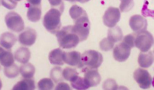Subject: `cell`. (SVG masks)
Returning a JSON list of instances; mask_svg holds the SVG:
<instances>
[{
    "label": "cell",
    "mask_w": 154,
    "mask_h": 90,
    "mask_svg": "<svg viewBox=\"0 0 154 90\" xmlns=\"http://www.w3.org/2000/svg\"><path fill=\"white\" fill-rule=\"evenodd\" d=\"M62 12L59 9L52 8L44 16L43 23L48 32L56 34L61 27L60 17Z\"/></svg>",
    "instance_id": "cell-2"
},
{
    "label": "cell",
    "mask_w": 154,
    "mask_h": 90,
    "mask_svg": "<svg viewBox=\"0 0 154 90\" xmlns=\"http://www.w3.org/2000/svg\"><path fill=\"white\" fill-rule=\"evenodd\" d=\"M35 68L30 63L24 64L20 68V72L24 78H32L35 73Z\"/></svg>",
    "instance_id": "cell-22"
},
{
    "label": "cell",
    "mask_w": 154,
    "mask_h": 90,
    "mask_svg": "<svg viewBox=\"0 0 154 90\" xmlns=\"http://www.w3.org/2000/svg\"><path fill=\"white\" fill-rule=\"evenodd\" d=\"M152 85L154 87V77L152 81Z\"/></svg>",
    "instance_id": "cell-40"
},
{
    "label": "cell",
    "mask_w": 154,
    "mask_h": 90,
    "mask_svg": "<svg viewBox=\"0 0 154 90\" xmlns=\"http://www.w3.org/2000/svg\"><path fill=\"white\" fill-rule=\"evenodd\" d=\"M5 21L7 28L13 32H22L25 28L24 22L21 16L14 11H10L7 13L5 16Z\"/></svg>",
    "instance_id": "cell-6"
},
{
    "label": "cell",
    "mask_w": 154,
    "mask_h": 90,
    "mask_svg": "<svg viewBox=\"0 0 154 90\" xmlns=\"http://www.w3.org/2000/svg\"><path fill=\"white\" fill-rule=\"evenodd\" d=\"M74 25L72 26V30L79 36L81 42L85 40L90 33V22L88 16H82L74 21Z\"/></svg>",
    "instance_id": "cell-4"
},
{
    "label": "cell",
    "mask_w": 154,
    "mask_h": 90,
    "mask_svg": "<svg viewBox=\"0 0 154 90\" xmlns=\"http://www.w3.org/2000/svg\"><path fill=\"white\" fill-rule=\"evenodd\" d=\"M100 50L104 52L112 50L114 47L115 43L110 40L108 38H103L100 42Z\"/></svg>",
    "instance_id": "cell-31"
},
{
    "label": "cell",
    "mask_w": 154,
    "mask_h": 90,
    "mask_svg": "<svg viewBox=\"0 0 154 90\" xmlns=\"http://www.w3.org/2000/svg\"><path fill=\"white\" fill-rule=\"evenodd\" d=\"M69 14L71 18L74 21L84 16L87 15L85 11L78 5H74L70 8Z\"/></svg>",
    "instance_id": "cell-26"
},
{
    "label": "cell",
    "mask_w": 154,
    "mask_h": 90,
    "mask_svg": "<svg viewBox=\"0 0 154 90\" xmlns=\"http://www.w3.org/2000/svg\"><path fill=\"white\" fill-rule=\"evenodd\" d=\"M131 48L122 41L115 46L113 50V56L115 60L123 62L127 60L131 54Z\"/></svg>",
    "instance_id": "cell-9"
},
{
    "label": "cell",
    "mask_w": 154,
    "mask_h": 90,
    "mask_svg": "<svg viewBox=\"0 0 154 90\" xmlns=\"http://www.w3.org/2000/svg\"></svg>",
    "instance_id": "cell-42"
},
{
    "label": "cell",
    "mask_w": 154,
    "mask_h": 90,
    "mask_svg": "<svg viewBox=\"0 0 154 90\" xmlns=\"http://www.w3.org/2000/svg\"><path fill=\"white\" fill-rule=\"evenodd\" d=\"M17 40L16 36L13 33L6 32L1 35L0 44L2 46L7 50H10Z\"/></svg>",
    "instance_id": "cell-14"
},
{
    "label": "cell",
    "mask_w": 154,
    "mask_h": 90,
    "mask_svg": "<svg viewBox=\"0 0 154 90\" xmlns=\"http://www.w3.org/2000/svg\"><path fill=\"white\" fill-rule=\"evenodd\" d=\"M14 57L11 50H6L0 48V62L4 67L10 66L14 63Z\"/></svg>",
    "instance_id": "cell-18"
},
{
    "label": "cell",
    "mask_w": 154,
    "mask_h": 90,
    "mask_svg": "<svg viewBox=\"0 0 154 90\" xmlns=\"http://www.w3.org/2000/svg\"><path fill=\"white\" fill-rule=\"evenodd\" d=\"M36 37L37 34L34 29L26 28L19 35L18 41L22 45L30 46L35 43Z\"/></svg>",
    "instance_id": "cell-10"
},
{
    "label": "cell",
    "mask_w": 154,
    "mask_h": 90,
    "mask_svg": "<svg viewBox=\"0 0 154 90\" xmlns=\"http://www.w3.org/2000/svg\"><path fill=\"white\" fill-rule=\"evenodd\" d=\"M108 38L114 43L122 40L123 33L121 28L118 26L111 28L108 31Z\"/></svg>",
    "instance_id": "cell-21"
},
{
    "label": "cell",
    "mask_w": 154,
    "mask_h": 90,
    "mask_svg": "<svg viewBox=\"0 0 154 90\" xmlns=\"http://www.w3.org/2000/svg\"><path fill=\"white\" fill-rule=\"evenodd\" d=\"M129 25L132 30L137 33L146 30L148 25L145 18L140 15H134L131 17Z\"/></svg>",
    "instance_id": "cell-12"
},
{
    "label": "cell",
    "mask_w": 154,
    "mask_h": 90,
    "mask_svg": "<svg viewBox=\"0 0 154 90\" xmlns=\"http://www.w3.org/2000/svg\"><path fill=\"white\" fill-rule=\"evenodd\" d=\"M135 38H136L135 33L128 34L123 38V41L127 44L131 49H132L135 47Z\"/></svg>",
    "instance_id": "cell-34"
},
{
    "label": "cell",
    "mask_w": 154,
    "mask_h": 90,
    "mask_svg": "<svg viewBox=\"0 0 154 90\" xmlns=\"http://www.w3.org/2000/svg\"><path fill=\"white\" fill-rule=\"evenodd\" d=\"M63 51L60 48L52 50L49 55L50 63L55 65H63L65 63L63 58Z\"/></svg>",
    "instance_id": "cell-16"
},
{
    "label": "cell",
    "mask_w": 154,
    "mask_h": 90,
    "mask_svg": "<svg viewBox=\"0 0 154 90\" xmlns=\"http://www.w3.org/2000/svg\"><path fill=\"white\" fill-rule=\"evenodd\" d=\"M82 55L80 52L76 51L66 52H64L63 61L65 63L72 66L78 68H84L82 62Z\"/></svg>",
    "instance_id": "cell-13"
},
{
    "label": "cell",
    "mask_w": 154,
    "mask_h": 90,
    "mask_svg": "<svg viewBox=\"0 0 154 90\" xmlns=\"http://www.w3.org/2000/svg\"><path fill=\"white\" fill-rule=\"evenodd\" d=\"M103 87L106 90H117L118 88V85L115 80L109 79L104 82Z\"/></svg>",
    "instance_id": "cell-32"
},
{
    "label": "cell",
    "mask_w": 154,
    "mask_h": 90,
    "mask_svg": "<svg viewBox=\"0 0 154 90\" xmlns=\"http://www.w3.org/2000/svg\"><path fill=\"white\" fill-rule=\"evenodd\" d=\"M72 86L77 90H86L89 87L86 83L84 77H79L77 75L70 81Z\"/></svg>",
    "instance_id": "cell-24"
},
{
    "label": "cell",
    "mask_w": 154,
    "mask_h": 90,
    "mask_svg": "<svg viewBox=\"0 0 154 90\" xmlns=\"http://www.w3.org/2000/svg\"><path fill=\"white\" fill-rule=\"evenodd\" d=\"M52 8L59 9L60 11L63 12L64 9V6L62 0H48Z\"/></svg>",
    "instance_id": "cell-33"
},
{
    "label": "cell",
    "mask_w": 154,
    "mask_h": 90,
    "mask_svg": "<svg viewBox=\"0 0 154 90\" xmlns=\"http://www.w3.org/2000/svg\"><path fill=\"white\" fill-rule=\"evenodd\" d=\"M38 89L41 90H52L54 87V83L50 78H45L41 80L38 83Z\"/></svg>",
    "instance_id": "cell-28"
},
{
    "label": "cell",
    "mask_w": 154,
    "mask_h": 90,
    "mask_svg": "<svg viewBox=\"0 0 154 90\" xmlns=\"http://www.w3.org/2000/svg\"><path fill=\"white\" fill-rule=\"evenodd\" d=\"M136 33L135 46L141 52H147L154 44V38L151 33L145 30Z\"/></svg>",
    "instance_id": "cell-5"
},
{
    "label": "cell",
    "mask_w": 154,
    "mask_h": 90,
    "mask_svg": "<svg viewBox=\"0 0 154 90\" xmlns=\"http://www.w3.org/2000/svg\"><path fill=\"white\" fill-rule=\"evenodd\" d=\"M121 14L119 9L115 7H110L105 12L103 17L105 26L109 28H112L120 20Z\"/></svg>",
    "instance_id": "cell-7"
},
{
    "label": "cell",
    "mask_w": 154,
    "mask_h": 90,
    "mask_svg": "<svg viewBox=\"0 0 154 90\" xmlns=\"http://www.w3.org/2000/svg\"><path fill=\"white\" fill-rule=\"evenodd\" d=\"M154 62V56L151 51L141 52L138 58V63L141 68H149L153 64Z\"/></svg>",
    "instance_id": "cell-15"
},
{
    "label": "cell",
    "mask_w": 154,
    "mask_h": 90,
    "mask_svg": "<svg viewBox=\"0 0 154 90\" xmlns=\"http://www.w3.org/2000/svg\"><path fill=\"white\" fill-rule=\"evenodd\" d=\"M141 14L145 17L154 18V0H144Z\"/></svg>",
    "instance_id": "cell-23"
},
{
    "label": "cell",
    "mask_w": 154,
    "mask_h": 90,
    "mask_svg": "<svg viewBox=\"0 0 154 90\" xmlns=\"http://www.w3.org/2000/svg\"><path fill=\"white\" fill-rule=\"evenodd\" d=\"M65 1H68V2H76V0H65Z\"/></svg>",
    "instance_id": "cell-39"
},
{
    "label": "cell",
    "mask_w": 154,
    "mask_h": 90,
    "mask_svg": "<svg viewBox=\"0 0 154 90\" xmlns=\"http://www.w3.org/2000/svg\"><path fill=\"white\" fill-rule=\"evenodd\" d=\"M63 75L65 80L70 82L74 77L78 75L79 73L76 69L67 67L63 70Z\"/></svg>",
    "instance_id": "cell-29"
},
{
    "label": "cell",
    "mask_w": 154,
    "mask_h": 90,
    "mask_svg": "<svg viewBox=\"0 0 154 90\" xmlns=\"http://www.w3.org/2000/svg\"><path fill=\"white\" fill-rule=\"evenodd\" d=\"M14 1H16V2H17H17H19V1H21V0H14Z\"/></svg>",
    "instance_id": "cell-41"
},
{
    "label": "cell",
    "mask_w": 154,
    "mask_h": 90,
    "mask_svg": "<svg viewBox=\"0 0 154 90\" xmlns=\"http://www.w3.org/2000/svg\"><path fill=\"white\" fill-rule=\"evenodd\" d=\"M30 5L33 6H39L41 4L42 0H27Z\"/></svg>",
    "instance_id": "cell-37"
},
{
    "label": "cell",
    "mask_w": 154,
    "mask_h": 90,
    "mask_svg": "<svg viewBox=\"0 0 154 90\" xmlns=\"http://www.w3.org/2000/svg\"><path fill=\"white\" fill-rule=\"evenodd\" d=\"M76 2H79L82 3V4H84V3L88 2L90 0H76Z\"/></svg>",
    "instance_id": "cell-38"
},
{
    "label": "cell",
    "mask_w": 154,
    "mask_h": 90,
    "mask_svg": "<svg viewBox=\"0 0 154 90\" xmlns=\"http://www.w3.org/2000/svg\"><path fill=\"white\" fill-rule=\"evenodd\" d=\"M70 89H71V88H70L69 86L68 85V84L62 82H59L55 88V90H69Z\"/></svg>",
    "instance_id": "cell-36"
},
{
    "label": "cell",
    "mask_w": 154,
    "mask_h": 90,
    "mask_svg": "<svg viewBox=\"0 0 154 90\" xmlns=\"http://www.w3.org/2000/svg\"><path fill=\"white\" fill-rule=\"evenodd\" d=\"M59 45L63 49L76 47L79 43L80 39L72 30V26L63 27L56 34Z\"/></svg>",
    "instance_id": "cell-1"
},
{
    "label": "cell",
    "mask_w": 154,
    "mask_h": 90,
    "mask_svg": "<svg viewBox=\"0 0 154 90\" xmlns=\"http://www.w3.org/2000/svg\"><path fill=\"white\" fill-rule=\"evenodd\" d=\"M84 79L89 88L98 86L101 81V76L97 69H91L85 68Z\"/></svg>",
    "instance_id": "cell-11"
},
{
    "label": "cell",
    "mask_w": 154,
    "mask_h": 90,
    "mask_svg": "<svg viewBox=\"0 0 154 90\" xmlns=\"http://www.w3.org/2000/svg\"><path fill=\"white\" fill-rule=\"evenodd\" d=\"M35 81L32 78H25L16 84L12 89L33 90L35 89Z\"/></svg>",
    "instance_id": "cell-20"
},
{
    "label": "cell",
    "mask_w": 154,
    "mask_h": 90,
    "mask_svg": "<svg viewBox=\"0 0 154 90\" xmlns=\"http://www.w3.org/2000/svg\"><path fill=\"white\" fill-rule=\"evenodd\" d=\"M42 15L41 5L33 6L30 5L27 11L28 20L32 22H37L40 20Z\"/></svg>",
    "instance_id": "cell-19"
},
{
    "label": "cell",
    "mask_w": 154,
    "mask_h": 90,
    "mask_svg": "<svg viewBox=\"0 0 154 90\" xmlns=\"http://www.w3.org/2000/svg\"><path fill=\"white\" fill-rule=\"evenodd\" d=\"M81 59L84 67L91 69H98L103 62L102 54L95 50L86 51L82 55Z\"/></svg>",
    "instance_id": "cell-3"
},
{
    "label": "cell",
    "mask_w": 154,
    "mask_h": 90,
    "mask_svg": "<svg viewBox=\"0 0 154 90\" xmlns=\"http://www.w3.org/2000/svg\"><path fill=\"white\" fill-rule=\"evenodd\" d=\"M63 71L62 68L59 67H54L50 71V77L55 83H58L64 80Z\"/></svg>",
    "instance_id": "cell-25"
},
{
    "label": "cell",
    "mask_w": 154,
    "mask_h": 90,
    "mask_svg": "<svg viewBox=\"0 0 154 90\" xmlns=\"http://www.w3.org/2000/svg\"><path fill=\"white\" fill-rule=\"evenodd\" d=\"M120 1H121V0H120Z\"/></svg>",
    "instance_id": "cell-43"
},
{
    "label": "cell",
    "mask_w": 154,
    "mask_h": 90,
    "mask_svg": "<svg viewBox=\"0 0 154 90\" xmlns=\"http://www.w3.org/2000/svg\"><path fill=\"white\" fill-rule=\"evenodd\" d=\"M134 77L141 88L145 89L150 87L152 80L151 76L146 70L137 69L134 72Z\"/></svg>",
    "instance_id": "cell-8"
},
{
    "label": "cell",
    "mask_w": 154,
    "mask_h": 90,
    "mask_svg": "<svg viewBox=\"0 0 154 90\" xmlns=\"http://www.w3.org/2000/svg\"><path fill=\"white\" fill-rule=\"evenodd\" d=\"M1 4L7 9L12 10L15 9L17 2L14 0H1Z\"/></svg>",
    "instance_id": "cell-35"
},
{
    "label": "cell",
    "mask_w": 154,
    "mask_h": 90,
    "mask_svg": "<svg viewBox=\"0 0 154 90\" xmlns=\"http://www.w3.org/2000/svg\"><path fill=\"white\" fill-rule=\"evenodd\" d=\"M4 72L5 76L8 78H14L18 76L20 69L16 64L14 63L10 66L5 67Z\"/></svg>",
    "instance_id": "cell-27"
},
{
    "label": "cell",
    "mask_w": 154,
    "mask_h": 90,
    "mask_svg": "<svg viewBox=\"0 0 154 90\" xmlns=\"http://www.w3.org/2000/svg\"><path fill=\"white\" fill-rule=\"evenodd\" d=\"M119 9L122 12L130 11L134 6V0H121Z\"/></svg>",
    "instance_id": "cell-30"
},
{
    "label": "cell",
    "mask_w": 154,
    "mask_h": 90,
    "mask_svg": "<svg viewBox=\"0 0 154 90\" xmlns=\"http://www.w3.org/2000/svg\"><path fill=\"white\" fill-rule=\"evenodd\" d=\"M31 57V53L28 48L21 47L14 53V58L17 61L20 63H27Z\"/></svg>",
    "instance_id": "cell-17"
}]
</instances>
